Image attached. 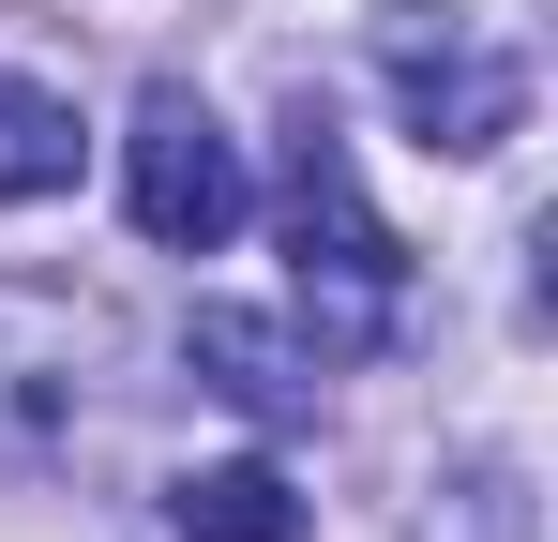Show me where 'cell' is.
Segmentation results:
<instances>
[{"label":"cell","mask_w":558,"mask_h":542,"mask_svg":"<svg viewBox=\"0 0 558 542\" xmlns=\"http://www.w3.org/2000/svg\"><path fill=\"white\" fill-rule=\"evenodd\" d=\"M121 196H136V226H151L167 257H211V242L257 211L242 136H227L196 90H151V106H136V136H121Z\"/></svg>","instance_id":"3"},{"label":"cell","mask_w":558,"mask_h":542,"mask_svg":"<svg viewBox=\"0 0 558 542\" xmlns=\"http://www.w3.org/2000/svg\"><path fill=\"white\" fill-rule=\"evenodd\" d=\"M76 151H92V136H76V106H61V90L0 76V211H31V196H61V181H76Z\"/></svg>","instance_id":"7"},{"label":"cell","mask_w":558,"mask_h":542,"mask_svg":"<svg viewBox=\"0 0 558 542\" xmlns=\"http://www.w3.org/2000/svg\"><path fill=\"white\" fill-rule=\"evenodd\" d=\"M167 528L182 542H302V482L272 452H227V467H182L167 482Z\"/></svg>","instance_id":"5"},{"label":"cell","mask_w":558,"mask_h":542,"mask_svg":"<svg viewBox=\"0 0 558 542\" xmlns=\"http://www.w3.org/2000/svg\"><path fill=\"white\" fill-rule=\"evenodd\" d=\"M196 377H211V392H227V407H257V422H302V407H317V361H287V332L272 317H227V301H196Z\"/></svg>","instance_id":"6"},{"label":"cell","mask_w":558,"mask_h":542,"mask_svg":"<svg viewBox=\"0 0 558 542\" xmlns=\"http://www.w3.org/2000/svg\"><path fill=\"white\" fill-rule=\"evenodd\" d=\"M92 347H106V317H92V301L15 286V271H0V467H31V452H61V438H76Z\"/></svg>","instance_id":"4"},{"label":"cell","mask_w":558,"mask_h":542,"mask_svg":"<svg viewBox=\"0 0 558 542\" xmlns=\"http://www.w3.org/2000/svg\"><path fill=\"white\" fill-rule=\"evenodd\" d=\"M287 257H302V301H317V347H377L392 332V301H408V242L363 211V167H348V136L302 106V136H287Z\"/></svg>","instance_id":"1"},{"label":"cell","mask_w":558,"mask_h":542,"mask_svg":"<svg viewBox=\"0 0 558 542\" xmlns=\"http://www.w3.org/2000/svg\"><path fill=\"white\" fill-rule=\"evenodd\" d=\"M377 76L423 121V151H498V136L529 121V61L483 46L468 0H377Z\"/></svg>","instance_id":"2"}]
</instances>
